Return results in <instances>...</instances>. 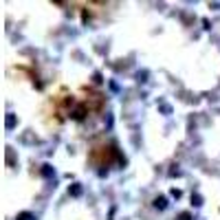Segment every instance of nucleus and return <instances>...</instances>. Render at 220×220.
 Wrapping results in <instances>:
<instances>
[{"label":"nucleus","instance_id":"nucleus-1","mask_svg":"<svg viewBox=\"0 0 220 220\" xmlns=\"http://www.w3.org/2000/svg\"><path fill=\"white\" fill-rule=\"evenodd\" d=\"M20 220H31V216H29V213H22V216H20Z\"/></svg>","mask_w":220,"mask_h":220}]
</instances>
